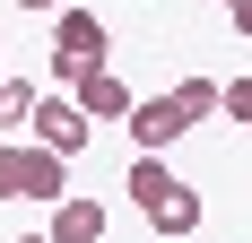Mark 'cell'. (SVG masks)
I'll use <instances>...</instances> for the list:
<instances>
[{
  "mask_svg": "<svg viewBox=\"0 0 252 243\" xmlns=\"http://www.w3.org/2000/svg\"><path fill=\"white\" fill-rule=\"evenodd\" d=\"M218 96H226V78H174L165 96L130 104V139H139V156H157V148H174L183 130H200V122L218 113Z\"/></svg>",
  "mask_w": 252,
  "mask_h": 243,
  "instance_id": "1",
  "label": "cell"
},
{
  "mask_svg": "<svg viewBox=\"0 0 252 243\" xmlns=\"http://www.w3.org/2000/svg\"><path fill=\"white\" fill-rule=\"evenodd\" d=\"M130 200H139V217H148L165 243L200 235V191H191V182H183L165 156H139V165H130Z\"/></svg>",
  "mask_w": 252,
  "mask_h": 243,
  "instance_id": "2",
  "label": "cell"
},
{
  "mask_svg": "<svg viewBox=\"0 0 252 243\" xmlns=\"http://www.w3.org/2000/svg\"><path fill=\"white\" fill-rule=\"evenodd\" d=\"M104 52H113V35H104L96 9H61V18H52V87L70 96L87 70H104Z\"/></svg>",
  "mask_w": 252,
  "mask_h": 243,
  "instance_id": "3",
  "label": "cell"
},
{
  "mask_svg": "<svg viewBox=\"0 0 252 243\" xmlns=\"http://www.w3.org/2000/svg\"><path fill=\"white\" fill-rule=\"evenodd\" d=\"M0 200H70V156H52L44 139H0Z\"/></svg>",
  "mask_w": 252,
  "mask_h": 243,
  "instance_id": "4",
  "label": "cell"
},
{
  "mask_svg": "<svg viewBox=\"0 0 252 243\" xmlns=\"http://www.w3.org/2000/svg\"><path fill=\"white\" fill-rule=\"evenodd\" d=\"M26 139H44L52 156H78V148L96 139V122L78 113V96H44V104H35V122H26Z\"/></svg>",
  "mask_w": 252,
  "mask_h": 243,
  "instance_id": "5",
  "label": "cell"
},
{
  "mask_svg": "<svg viewBox=\"0 0 252 243\" xmlns=\"http://www.w3.org/2000/svg\"><path fill=\"white\" fill-rule=\"evenodd\" d=\"M70 96H78V113H87V122H130V104H139V96H130L113 70H87Z\"/></svg>",
  "mask_w": 252,
  "mask_h": 243,
  "instance_id": "6",
  "label": "cell"
},
{
  "mask_svg": "<svg viewBox=\"0 0 252 243\" xmlns=\"http://www.w3.org/2000/svg\"><path fill=\"white\" fill-rule=\"evenodd\" d=\"M52 243H104V209L96 200H52Z\"/></svg>",
  "mask_w": 252,
  "mask_h": 243,
  "instance_id": "7",
  "label": "cell"
},
{
  "mask_svg": "<svg viewBox=\"0 0 252 243\" xmlns=\"http://www.w3.org/2000/svg\"><path fill=\"white\" fill-rule=\"evenodd\" d=\"M35 104H44V87H26V78H0V139H9V130H26V122H35Z\"/></svg>",
  "mask_w": 252,
  "mask_h": 243,
  "instance_id": "8",
  "label": "cell"
},
{
  "mask_svg": "<svg viewBox=\"0 0 252 243\" xmlns=\"http://www.w3.org/2000/svg\"><path fill=\"white\" fill-rule=\"evenodd\" d=\"M218 113H235V122H252V70H244V78H226V96H218Z\"/></svg>",
  "mask_w": 252,
  "mask_h": 243,
  "instance_id": "9",
  "label": "cell"
},
{
  "mask_svg": "<svg viewBox=\"0 0 252 243\" xmlns=\"http://www.w3.org/2000/svg\"><path fill=\"white\" fill-rule=\"evenodd\" d=\"M235 35H244V44H252V0H235Z\"/></svg>",
  "mask_w": 252,
  "mask_h": 243,
  "instance_id": "10",
  "label": "cell"
},
{
  "mask_svg": "<svg viewBox=\"0 0 252 243\" xmlns=\"http://www.w3.org/2000/svg\"><path fill=\"white\" fill-rule=\"evenodd\" d=\"M18 9H52V18H61V9H70V0H18Z\"/></svg>",
  "mask_w": 252,
  "mask_h": 243,
  "instance_id": "11",
  "label": "cell"
},
{
  "mask_svg": "<svg viewBox=\"0 0 252 243\" xmlns=\"http://www.w3.org/2000/svg\"><path fill=\"white\" fill-rule=\"evenodd\" d=\"M18 243H52V235H18Z\"/></svg>",
  "mask_w": 252,
  "mask_h": 243,
  "instance_id": "12",
  "label": "cell"
},
{
  "mask_svg": "<svg viewBox=\"0 0 252 243\" xmlns=\"http://www.w3.org/2000/svg\"><path fill=\"white\" fill-rule=\"evenodd\" d=\"M218 9H235V0H218Z\"/></svg>",
  "mask_w": 252,
  "mask_h": 243,
  "instance_id": "13",
  "label": "cell"
},
{
  "mask_svg": "<svg viewBox=\"0 0 252 243\" xmlns=\"http://www.w3.org/2000/svg\"><path fill=\"white\" fill-rule=\"evenodd\" d=\"M0 78H9V70H0Z\"/></svg>",
  "mask_w": 252,
  "mask_h": 243,
  "instance_id": "14",
  "label": "cell"
}]
</instances>
